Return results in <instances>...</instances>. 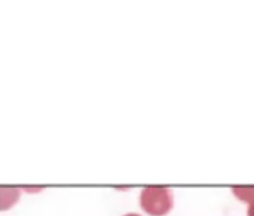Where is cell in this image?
<instances>
[{"label": "cell", "mask_w": 254, "mask_h": 216, "mask_svg": "<svg viewBox=\"0 0 254 216\" xmlns=\"http://www.w3.org/2000/svg\"><path fill=\"white\" fill-rule=\"evenodd\" d=\"M232 192L241 201H245L248 204L254 201V186H251V185H236V186H232Z\"/></svg>", "instance_id": "obj_3"}, {"label": "cell", "mask_w": 254, "mask_h": 216, "mask_svg": "<svg viewBox=\"0 0 254 216\" xmlns=\"http://www.w3.org/2000/svg\"><path fill=\"white\" fill-rule=\"evenodd\" d=\"M21 189H24V191H30V192H35V191H41L42 189V186H38V188H30V186H24V188H21Z\"/></svg>", "instance_id": "obj_5"}, {"label": "cell", "mask_w": 254, "mask_h": 216, "mask_svg": "<svg viewBox=\"0 0 254 216\" xmlns=\"http://www.w3.org/2000/svg\"><path fill=\"white\" fill-rule=\"evenodd\" d=\"M123 216H142V215H139V213H133V212H129V213H124Z\"/></svg>", "instance_id": "obj_6"}, {"label": "cell", "mask_w": 254, "mask_h": 216, "mask_svg": "<svg viewBox=\"0 0 254 216\" xmlns=\"http://www.w3.org/2000/svg\"><path fill=\"white\" fill-rule=\"evenodd\" d=\"M139 203L145 213L151 216H163L174 207V192L168 186L150 185L142 189Z\"/></svg>", "instance_id": "obj_1"}, {"label": "cell", "mask_w": 254, "mask_h": 216, "mask_svg": "<svg viewBox=\"0 0 254 216\" xmlns=\"http://www.w3.org/2000/svg\"><path fill=\"white\" fill-rule=\"evenodd\" d=\"M247 216H254V201L248 204V207H247Z\"/></svg>", "instance_id": "obj_4"}, {"label": "cell", "mask_w": 254, "mask_h": 216, "mask_svg": "<svg viewBox=\"0 0 254 216\" xmlns=\"http://www.w3.org/2000/svg\"><path fill=\"white\" fill-rule=\"evenodd\" d=\"M21 197V188L0 186V212L12 209Z\"/></svg>", "instance_id": "obj_2"}]
</instances>
